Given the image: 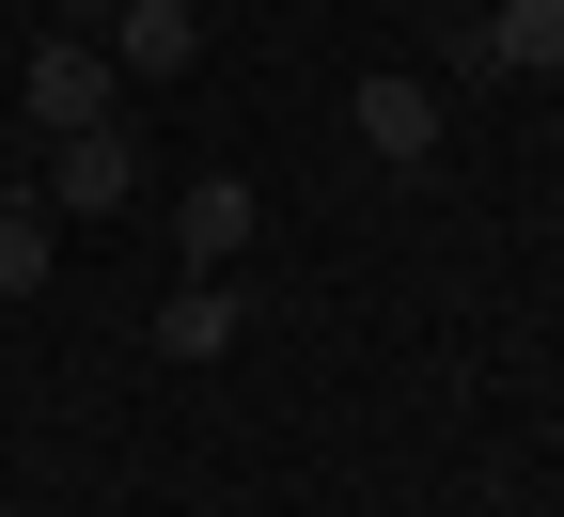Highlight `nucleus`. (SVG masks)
Listing matches in <instances>:
<instances>
[{"label": "nucleus", "mask_w": 564, "mask_h": 517, "mask_svg": "<svg viewBox=\"0 0 564 517\" xmlns=\"http://www.w3.org/2000/svg\"><path fill=\"white\" fill-rule=\"evenodd\" d=\"M110 79H188L204 63V0H110Z\"/></svg>", "instance_id": "nucleus-4"}, {"label": "nucleus", "mask_w": 564, "mask_h": 517, "mask_svg": "<svg viewBox=\"0 0 564 517\" xmlns=\"http://www.w3.org/2000/svg\"><path fill=\"white\" fill-rule=\"evenodd\" d=\"M32 204H47V219H126V204H141V141H126V126H63Z\"/></svg>", "instance_id": "nucleus-2"}, {"label": "nucleus", "mask_w": 564, "mask_h": 517, "mask_svg": "<svg viewBox=\"0 0 564 517\" xmlns=\"http://www.w3.org/2000/svg\"><path fill=\"white\" fill-rule=\"evenodd\" d=\"M549 141H564V126H549Z\"/></svg>", "instance_id": "nucleus-10"}, {"label": "nucleus", "mask_w": 564, "mask_h": 517, "mask_svg": "<svg viewBox=\"0 0 564 517\" xmlns=\"http://www.w3.org/2000/svg\"><path fill=\"white\" fill-rule=\"evenodd\" d=\"M470 47H486V79H564V0H486Z\"/></svg>", "instance_id": "nucleus-6"}, {"label": "nucleus", "mask_w": 564, "mask_h": 517, "mask_svg": "<svg viewBox=\"0 0 564 517\" xmlns=\"http://www.w3.org/2000/svg\"><path fill=\"white\" fill-rule=\"evenodd\" d=\"M345 126H361V158H377V173H423V158H440V79L377 63V79L345 95Z\"/></svg>", "instance_id": "nucleus-3"}, {"label": "nucleus", "mask_w": 564, "mask_h": 517, "mask_svg": "<svg viewBox=\"0 0 564 517\" xmlns=\"http://www.w3.org/2000/svg\"><path fill=\"white\" fill-rule=\"evenodd\" d=\"M549 236H564V204H549Z\"/></svg>", "instance_id": "nucleus-9"}, {"label": "nucleus", "mask_w": 564, "mask_h": 517, "mask_svg": "<svg viewBox=\"0 0 564 517\" xmlns=\"http://www.w3.org/2000/svg\"><path fill=\"white\" fill-rule=\"evenodd\" d=\"M17 110L63 141V126H126V79H110V47L95 32H47L32 63H17Z\"/></svg>", "instance_id": "nucleus-1"}, {"label": "nucleus", "mask_w": 564, "mask_h": 517, "mask_svg": "<svg viewBox=\"0 0 564 517\" xmlns=\"http://www.w3.org/2000/svg\"><path fill=\"white\" fill-rule=\"evenodd\" d=\"M251 219H267V204H251L236 173H204V189L173 204V251H188V267H236V251H251Z\"/></svg>", "instance_id": "nucleus-7"}, {"label": "nucleus", "mask_w": 564, "mask_h": 517, "mask_svg": "<svg viewBox=\"0 0 564 517\" xmlns=\"http://www.w3.org/2000/svg\"><path fill=\"white\" fill-rule=\"evenodd\" d=\"M47 267H63V219L32 189H0V299H47Z\"/></svg>", "instance_id": "nucleus-8"}, {"label": "nucleus", "mask_w": 564, "mask_h": 517, "mask_svg": "<svg viewBox=\"0 0 564 517\" xmlns=\"http://www.w3.org/2000/svg\"><path fill=\"white\" fill-rule=\"evenodd\" d=\"M236 330H251V299H236L220 267H188L173 299H158V360H236Z\"/></svg>", "instance_id": "nucleus-5"}]
</instances>
